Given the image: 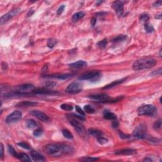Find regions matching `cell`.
<instances>
[{"mask_svg":"<svg viewBox=\"0 0 162 162\" xmlns=\"http://www.w3.org/2000/svg\"><path fill=\"white\" fill-rule=\"evenodd\" d=\"M67 117L70 118H73V119H77L79 120H81V121H84L86 120V119L84 118V116H82V115H78L75 114V113H70V114H67Z\"/></svg>","mask_w":162,"mask_h":162,"instance_id":"d4e9b609","label":"cell"},{"mask_svg":"<svg viewBox=\"0 0 162 162\" xmlns=\"http://www.w3.org/2000/svg\"><path fill=\"white\" fill-rule=\"evenodd\" d=\"M127 38V36L126 35H119V36H117L115 38L113 39L112 41V42L113 43H119V42H123V41H125L126 39Z\"/></svg>","mask_w":162,"mask_h":162,"instance_id":"7402d4cb","label":"cell"},{"mask_svg":"<svg viewBox=\"0 0 162 162\" xmlns=\"http://www.w3.org/2000/svg\"><path fill=\"white\" fill-rule=\"evenodd\" d=\"M82 90V86L79 82H75L70 84L65 89V92L69 94H75Z\"/></svg>","mask_w":162,"mask_h":162,"instance_id":"52a82bcc","label":"cell"},{"mask_svg":"<svg viewBox=\"0 0 162 162\" xmlns=\"http://www.w3.org/2000/svg\"><path fill=\"white\" fill-rule=\"evenodd\" d=\"M84 110L86 113H89V114H91V113H93L95 112V110L90 105L84 106Z\"/></svg>","mask_w":162,"mask_h":162,"instance_id":"d6a6232c","label":"cell"},{"mask_svg":"<svg viewBox=\"0 0 162 162\" xmlns=\"http://www.w3.org/2000/svg\"><path fill=\"white\" fill-rule=\"evenodd\" d=\"M22 113L20 111H14L10 115H8L6 119V122L7 124H12L18 122L22 119Z\"/></svg>","mask_w":162,"mask_h":162,"instance_id":"ba28073f","label":"cell"},{"mask_svg":"<svg viewBox=\"0 0 162 162\" xmlns=\"http://www.w3.org/2000/svg\"><path fill=\"white\" fill-rule=\"evenodd\" d=\"M102 3H103V2H96V4H97V5H99V4H101Z\"/></svg>","mask_w":162,"mask_h":162,"instance_id":"681fc988","label":"cell"},{"mask_svg":"<svg viewBox=\"0 0 162 162\" xmlns=\"http://www.w3.org/2000/svg\"><path fill=\"white\" fill-rule=\"evenodd\" d=\"M16 158H18L19 159H20V161H25V162L31 161V159H30V158H29V156L24 153H18Z\"/></svg>","mask_w":162,"mask_h":162,"instance_id":"ffe728a7","label":"cell"},{"mask_svg":"<svg viewBox=\"0 0 162 162\" xmlns=\"http://www.w3.org/2000/svg\"><path fill=\"white\" fill-rule=\"evenodd\" d=\"M57 43V40L55 39H49L47 41V46L50 48H53Z\"/></svg>","mask_w":162,"mask_h":162,"instance_id":"4dcf8cb0","label":"cell"},{"mask_svg":"<svg viewBox=\"0 0 162 162\" xmlns=\"http://www.w3.org/2000/svg\"><path fill=\"white\" fill-rule=\"evenodd\" d=\"M97 140H98V142H99L100 144H106L108 142V139L105 138V137H103V136H100V137H98L97 138Z\"/></svg>","mask_w":162,"mask_h":162,"instance_id":"e575fe53","label":"cell"},{"mask_svg":"<svg viewBox=\"0 0 162 162\" xmlns=\"http://www.w3.org/2000/svg\"><path fill=\"white\" fill-rule=\"evenodd\" d=\"M101 74L99 71H91L82 74L79 77L80 80H89L91 82H97L100 79Z\"/></svg>","mask_w":162,"mask_h":162,"instance_id":"277c9868","label":"cell"},{"mask_svg":"<svg viewBox=\"0 0 162 162\" xmlns=\"http://www.w3.org/2000/svg\"><path fill=\"white\" fill-rule=\"evenodd\" d=\"M42 134H43V131L41 129H36L33 132V135L35 137H39V136H42Z\"/></svg>","mask_w":162,"mask_h":162,"instance_id":"74e56055","label":"cell"},{"mask_svg":"<svg viewBox=\"0 0 162 162\" xmlns=\"http://www.w3.org/2000/svg\"><path fill=\"white\" fill-rule=\"evenodd\" d=\"M19 145V146H20L21 148H24L25 149H27V150H30L31 149V146H30V145L28 144L27 143L25 142H19L17 144Z\"/></svg>","mask_w":162,"mask_h":162,"instance_id":"f1b7e54d","label":"cell"},{"mask_svg":"<svg viewBox=\"0 0 162 162\" xmlns=\"http://www.w3.org/2000/svg\"><path fill=\"white\" fill-rule=\"evenodd\" d=\"M85 16V13L84 12H79L77 13H75L72 16V21L77 22L80 19H82Z\"/></svg>","mask_w":162,"mask_h":162,"instance_id":"603a6c76","label":"cell"},{"mask_svg":"<svg viewBox=\"0 0 162 162\" xmlns=\"http://www.w3.org/2000/svg\"><path fill=\"white\" fill-rule=\"evenodd\" d=\"M161 4H162L161 1H158V2H155V3H154L153 6H154V7H160V6L161 5Z\"/></svg>","mask_w":162,"mask_h":162,"instance_id":"7dc6e473","label":"cell"},{"mask_svg":"<svg viewBox=\"0 0 162 162\" xmlns=\"http://www.w3.org/2000/svg\"><path fill=\"white\" fill-rule=\"evenodd\" d=\"M19 11H20L19 8H16V9L13 10L11 12H8V13H6L5 15L2 16V17H1V19H0V24H1V25H3V24H5V23L8 22L9 20L12 19L13 17H14L15 16H16L19 13Z\"/></svg>","mask_w":162,"mask_h":162,"instance_id":"9c48e42d","label":"cell"},{"mask_svg":"<svg viewBox=\"0 0 162 162\" xmlns=\"http://www.w3.org/2000/svg\"><path fill=\"white\" fill-rule=\"evenodd\" d=\"M62 134H63V136L65 137H66L67 139H73V137H74V136H73L72 134L68 129H63L62 130Z\"/></svg>","mask_w":162,"mask_h":162,"instance_id":"484cf974","label":"cell"},{"mask_svg":"<svg viewBox=\"0 0 162 162\" xmlns=\"http://www.w3.org/2000/svg\"><path fill=\"white\" fill-rule=\"evenodd\" d=\"M161 72H162L161 68H159L158 70H154V71H153V72L151 73V75H154V76H156V75H160L161 74Z\"/></svg>","mask_w":162,"mask_h":162,"instance_id":"60d3db41","label":"cell"},{"mask_svg":"<svg viewBox=\"0 0 162 162\" xmlns=\"http://www.w3.org/2000/svg\"><path fill=\"white\" fill-rule=\"evenodd\" d=\"M161 119L156 121L155 122H154V125H153V127H154V129H155L156 131L159 130L161 128Z\"/></svg>","mask_w":162,"mask_h":162,"instance_id":"d590c367","label":"cell"},{"mask_svg":"<svg viewBox=\"0 0 162 162\" xmlns=\"http://www.w3.org/2000/svg\"><path fill=\"white\" fill-rule=\"evenodd\" d=\"M1 158L3 159V156H4V147H3V144H1Z\"/></svg>","mask_w":162,"mask_h":162,"instance_id":"ee69618b","label":"cell"},{"mask_svg":"<svg viewBox=\"0 0 162 162\" xmlns=\"http://www.w3.org/2000/svg\"><path fill=\"white\" fill-rule=\"evenodd\" d=\"M26 126L27 127L29 128V129H34L37 126V124L36 122H35L34 120H32V119H29V120H27L26 122Z\"/></svg>","mask_w":162,"mask_h":162,"instance_id":"cb8c5ba5","label":"cell"},{"mask_svg":"<svg viewBox=\"0 0 162 162\" xmlns=\"http://www.w3.org/2000/svg\"><path fill=\"white\" fill-rule=\"evenodd\" d=\"M75 110H76L77 112L80 114V115H82V116H85V112L82 110L81 108L79 107V106H75Z\"/></svg>","mask_w":162,"mask_h":162,"instance_id":"ab89813d","label":"cell"},{"mask_svg":"<svg viewBox=\"0 0 162 162\" xmlns=\"http://www.w3.org/2000/svg\"><path fill=\"white\" fill-rule=\"evenodd\" d=\"M56 84H57V83L55 82H53V81H47V82H46L45 83L44 86L46 87V89H49L53 87Z\"/></svg>","mask_w":162,"mask_h":162,"instance_id":"8d00e7d4","label":"cell"},{"mask_svg":"<svg viewBox=\"0 0 162 162\" xmlns=\"http://www.w3.org/2000/svg\"><path fill=\"white\" fill-rule=\"evenodd\" d=\"M65 5H61L60 7H59V8H58V10H57V15H60L63 13L65 10Z\"/></svg>","mask_w":162,"mask_h":162,"instance_id":"7bdbcfd3","label":"cell"},{"mask_svg":"<svg viewBox=\"0 0 162 162\" xmlns=\"http://www.w3.org/2000/svg\"><path fill=\"white\" fill-rule=\"evenodd\" d=\"M43 150L49 156L58 157L64 154H70L72 152V148L66 144H48L44 146Z\"/></svg>","mask_w":162,"mask_h":162,"instance_id":"6da1fadb","label":"cell"},{"mask_svg":"<svg viewBox=\"0 0 162 162\" xmlns=\"http://www.w3.org/2000/svg\"><path fill=\"white\" fill-rule=\"evenodd\" d=\"M103 117L106 120H115L117 119V116L112 112H110L109 110H104L103 112Z\"/></svg>","mask_w":162,"mask_h":162,"instance_id":"e0dca14e","label":"cell"},{"mask_svg":"<svg viewBox=\"0 0 162 162\" xmlns=\"http://www.w3.org/2000/svg\"><path fill=\"white\" fill-rule=\"evenodd\" d=\"M72 76V74H55V75H51L49 76L46 75V77L50 78H57L58 79H67L68 78Z\"/></svg>","mask_w":162,"mask_h":162,"instance_id":"d6986e66","label":"cell"},{"mask_svg":"<svg viewBox=\"0 0 162 162\" xmlns=\"http://www.w3.org/2000/svg\"><path fill=\"white\" fill-rule=\"evenodd\" d=\"M87 63H86L85 61L84 60H79L76 62H74V63H70L69 65V66L71 68H73V69H81V68L85 67L87 66Z\"/></svg>","mask_w":162,"mask_h":162,"instance_id":"9a60e30c","label":"cell"},{"mask_svg":"<svg viewBox=\"0 0 162 162\" xmlns=\"http://www.w3.org/2000/svg\"><path fill=\"white\" fill-rule=\"evenodd\" d=\"M124 1H115L113 2L112 7L119 15H122L124 12Z\"/></svg>","mask_w":162,"mask_h":162,"instance_id":"7c38bea8","label":"cell"},{"mask_svg":"<svg viewBox=\"0 0 162 162\" xmlns=\"http://www.w3.org/2000/svg\"><path fill=\"white\" fill-rule=\"evenodd\" d=\"M70 124L75 128V130L77 131V132L80 135L84 136L86 134V130H85V128L83 126V125L78 121H77L75 119H71L70 120Z\"/></svg>","mask_w":162,"mask_h":162,"instance_id":"30bf717a","label":"cell"},{"mask_svg":"<svg viewBox=\"0 0 162 162\" xmlns=\"http://www.w3.org/2000/svg\"><path fill=\"white\" fill-rule=\"evenodd\" d=\"M30 156L35 161H46V159L42 154L39 153L38 152L35 151H32L30 152Z\"/></svg>","mask_w":162,"mask_h":162,"instance_id":"5bb4252c","label":"cell"},{"mask_svg":"<svg viewBox=\"0 0 162 162\" xmlns=\"http://www.w3.org/2000/svg\"><path fill=\"white\" fill-rule=\"evenodd\" d=\"M156 108L152 104H146L139 107L137 110V113L139 115H153L156 112Z\"/></svg>","mask_w":162,"mask_h":162,"instance_id":"5b68a950","label":"cell"},{"mask_svg":"<svg viewBox=\"0 0 162 162\" xmlns=\"http://www.w3.org/2000/svg\"><path fill=\"white\" fill-rule=\"evenodd\" d=\"M133 136L134 137L139 139L146 138L147 137L146 127L142 124H141V125L136 127L133 132Z\"/></svg>","mask_w":162,"mask_h":162,"instance_id":"8992f818","label":"cell"},{"mask_svg":"<svg viewBox=\"0 0 162 162\" xmlns=\"http://www.w3.org/2000/svg\"><path fill=\"white\" fill-rule=\"evenodd\" d=\"M60 108L65 111H71L73 110V106L68 104H62L60 106Z\"/></svg>","mask_w":162,"mask_h":162,"instance_id":"1f68e13d","label":"cell"},{"mask_svg":"<svg viewBox=\"0 0 162 162\" xmlns=\"http://www.w3.org/2000/svg\"><path fill=\"white\" fill-rule=\"evenodd\" d=\"M99 159L98 158H94V157H84L82 159H80V161H97Z\"/></svg>","mask_w":162,"mask_h":162,"instance_id":"836d02e7","label":"cell"},{"mask_svg":"<svg viewBox=\"0 0 162 162\" xmlns=\"http://www.w3.org/2000/svg\"><path fill=\"white\" fill-rule=\"evenodd\" d=\"M149 15H148V14H144H144L141 15V16H140V18H139L140 20L142 22L148 21V20H149Z\"/></svg>","mask_w":162,"mask_h":162,"instance_id":"f35d334b","label":"cell"},{"mask_svg":"<svg viewBox=\"0 0 162 162\" xmlns=\"http://www.w3.org/2000/svg\"><path fill=\"white\" fill-rule=\"evenodd\" d=\"M8 151H9L10 154L12 156H14L15 158H16L18 153H17V151H16L15 150V149L13 148V147L12 146H11V145H8Z\"/></svg>","mask_w":162,"mask_h":162,"instance_id":"83f0119b","label":"cell"},{"mask_svg":"<svg viewBox=\"0 0 162 162\" xmlns=\"http://www.w3.org/2000/svg\"><path fill=\"white\" fill-rule=\"evenodd\" d=\"M88 133L91 136L96 137V138L102 136L103 135V132L101 131H99L98 129H89L88 130Z\"/></svg>","mask_w":162,"mask_h":162,"instance_id":"ac0fdd59","label":"cell"},{"mask_svg":"<svg viewBox=\"0 0 162 162\" xmlns=\"http://www.w3.org/2000/svg\"><path fill=\"white\" fill-rule=\"evenodd\" d=\"M37 103L34 101H23L17 104V106L19 107H29L37 105Z\"/></svg>","mask_w":162,"mask_h":162,"instance_id":"44dd1931","label":"cell"},{"mask_svg":"<svg viewBox=\"0 0 162 162\" xmlns=\"http://www.w3.org/2000/svg\"><path fill=\"white\" fill-rule=\"evenodd\" d=\"M135 153H136V151L135 149H129V148L120 149L115 152V154L117 155H132Z\"/></svg>","mask_w":162,"mask_h":162,"instance_id":"4fadbf2b","label":"cell"},{"mask_svg":"<svg viewBox=\"0 0 162 162\" xmlns=\"http://www.w3.org/2000/svg\"><path fill=\"white\" fill-rule=\"evenodd\" d=\"M156 60L153 58L148 57L143 58L136 60L133 63L132 68L136 71H139L145 69H149L153 68L156 65Z\"/></svg>","mask_w":162,"mask_h":162,"instance_id":"7a4b0ae2","label":"cell"},{"mask_svg":"<svg viewBox=\"0 0 162 162\" xmlns=\"http://www.w3.org/2000/svg\"><path fill=\"white\" fill-rule=\"evenodd\" d=\"M30 114L32 115H33L37 119L39 120H41L42 122H47L49 120V117L46 115V113L44 112H41L39 110H33L30 112Z\"/></svg>","mask_w":162,"mask_h":162,"instance_id":"8fae6325","label":"cell"},{"mask_svg":"<svg viewBox=\"0 0 162 162\" xmlns=\"http://www.w3.org/2000/svg\"><path fill=\"white\" fill-rule=\"evenodd\" d=\"M143 161H151L152 159H150V158H147V157H146V158H145V159H143Z\"/></svg>","mask_w":162,"mask_h":162,"instance_id":"c3c4849f","label":"cell"},{"mask_svg":"<svg viewBox=\"0 0 162 162\" xmlns=\"http://www.w3.org/2000/svg\"><path fill=\"white\" fill-rule=\"evenodd\" d=\"M119 126V122L116 121V120H115L113 122H112V127H113V128H117Z\"/></svg>","mask_w":162,"mask_h":162,"instance_id":"f6af8a7d","label":"cell"},{"mask_svg":"<svg viewBox=\"0 0 162 162\" xmlns=\"http://www.w3.org/2000/svg\"><path fill=\"white\" fill-rule=\"evenodd\" d=\"M127 78H124V79H120V80H115V81L107 85V86H104V87L103 88V89H109L112 88V87H114L115 86H118V85L120 84L123 83L125 80H127Z\"/></svg>","mask_w":162,"mask_h":162,"instance_id":"2e32d148","label":"cell"},{"mask_svg":"<svg viewBox=\"0 0 162 162\" xmlns=\"http://www.w3.org/2000/svg\"><path fill=\"white\" fill-rule=\"evenodd\" d=\"M36 90L34 86L30 84H23L19 86L16 87V91L12 95H19V96H26L30 94L33 93Z\"/></svg>","mask_w":162,"mask_h":162,"instance_id":"3957f363","label":"cell"},{"mask_svg":"<svg viewBox=\"0 0 162 162\" xmlns=\"http://www.w3.org/2000/svg\"><path fill=\"white\" fill-rule=\"evenodd\" d=\"M144 29L145 30H146V31L147 32H148V33H151V32H154V30L153 27L149 24H145Z\"/></svg>","mask_w":162,"mask_h":162,"instance_id":"f546056e","label":"cell"},{"mask_svg":"<svg viewBox=\"0 0 162 162\" xmlns=\"http://www.w3.org/2000/svg\"><path fill=\"white\" fill-rule=\"evenodd\" d=\"M107 43H108V41H107V39H104L101 40L99 42H98L97 45L99 47L101 48V49H104L105 48L106 46Z\"/></svg>","mask_w":162,"mask_h":162,"instance_id":"4316f807","label":"cell"},{"mask_svg":"<svg viewBox=\"0 0 162 162\" xmlns=\"http://www.w3.org/2000/svg\"><path fill=\"white\" fill-rule=\"evenodd\" d=\"M96 22H97V19L96 17H93L92 18V19L91 20V24L92 25V27H94L96 24Z\"/></svg>","mask_w":162,"mask_h":162,"instance_id":"bcb514c9","label":"cell"},{"mask_svg":"<svg viewBox=\"0 0 162 162\" xmlns=\"http://www.w3.org/2000/svg\"><path fill=\"white\" fill-rule=\"evenodd\" d=\"M119 136H120V138L124 139H129V138H130V137H131V136H130V135L124 134V132H119Z\"/></svg>","mask_w":162,"mask_h":162,"instance_id":"b9f144b4","label":"cell"}]
</instances>
